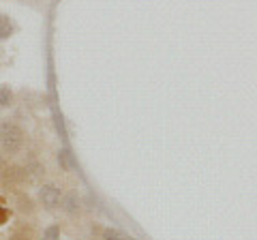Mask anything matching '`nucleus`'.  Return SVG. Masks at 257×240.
I'll use <instances>...</instances> for the list:
<instances>
[{
    "instance_id": "f257e3e1",
    "label": "nucleus",
    "mask_w": 257,
    "mask_h": 240,
    "mask_svg": "<svg viewBox=\"0 0 257 240\" xmlns=\"http://www.w3.org/2000/svg\"><path fill=\"white\" fill-rule=\"evenodd\" d=\"M24 144H26V131L15 120H3L0 123V153L5 157H15L22 153Z\"/></svg>"
},
{
    "instance_id": "f03ea898",
    "label": "nucleus",
    "mask_w": 257,
    "mask_h": 240,
    "mask_svg": "<svg viewBox=\"0 0 257 240\" xmlns=\"http://www.w3.org/2000/svg\"><path fill=\"white\" fill-rule=\"evenodd\" d=\"M39 204H41L43 208H47V210H54V208L60 206V199H62V189L52 185V182H47V185H41L39 187Z\"/></svg>"
},
{
    "instance_id": "7ed1b4c3",
    "label": "nucleus",
    "mask_w": 257,
    "mask_h": 240,
    "mask_svg": "<svg viewBox=\"0 0 257 240\" xmlns=\"http://www.w3.org/2000/svg\"><path fill=\"white\" fill-rule=\"evenodd\" d=\"M60 206H62L64 212L75 214V212H79V208H82V199H79L77 193H67V195H62Z\"/></svg>"
},
{
    "instance_id": "20e7f679",
    "label": "nucleus",
    "mask_w": 257,
    "mask_h": 240,
    "mask_svg": "<svg viewBox=\"0 0 257 240\" xmlns=\"http://www.w3.org/2000/svg\"><path fill=\"white\" fill-rule=\"evenodd\" d=\"M13 35V22L9 20V15L0 13V41H7Z\"/></svg>"
},
{
    "instance_id": "39448f33",
    "label": "nucleus",
    "mask_w": 257,
    "mask_h": 240,
    "mask_svg": "<svg viewBox=\"0 0 257 240\" xmlns=\"http://www.w3.org/2000/svg\"><path fill=\"white\" fill-rule=\"evenodd\" d=\"M15 202H18V210H20V212H24V214H32V212H35V202H32L28 195L20 193Z\"/></svg>"
},
{
    "instance_id": "423d86ee",
    "label": "nucleus",
    "mask_w": 257,
    "mask_h": 240,
    "mask_svg": "<svg viewBox=\"0 0 257 240\" xmlns=\"http://www.w3.org/2000/svg\"><path fill=\"white\" fill-rule=\"evenodd\" d=\"M13 103V92L9 86H0V107H7Z\"/></svg>"
},
{
    "instance_id": "0eeeda50",
    "label": "nucleus",
    "mask_w": 257,
    "mask_h": 240,
    "mask_svg": "<svg viewBox=\"0 0 257 240\" xmlns=\"http://www.w3.org/2000/svg\"><path fill=\"white\" fill-rule=\"evenodd\" d=\"M60 238V227L58 225H52L43 231V240H58Z\"/></svg>"
},
{
    "instance_id": "6e6552de",
    "label": "nucleus",
    "mask_w": 257,
    "mask_h": 240,
    "mask_svg": "<svg viewBox=\"0 0 257 240\" xmlns=\"http://www.w3.org/2000/svg\"><path fill=\"white\" fill-rule=\"evenodd\" d=\"M103 240H126L122 234H120L118 229H111V227H107V229H103Z\"/></svg>"
},
{
    "instance_id": "1a4fd4ad",
    "label": "nucleus",
    "mask_w": 257,
    "mask_h": 240,
    "mask_svg": "<svg viewBox=\"0 0 257 240\" xmlns=\"http://www.w3.org/2000/svg\"><path fill=\"white\" fill-rule=\"evenodd\" d=\"M9 208H7V206H0V225H5V223L7 221H9Z\"/></svg>"
}]
</instances>
